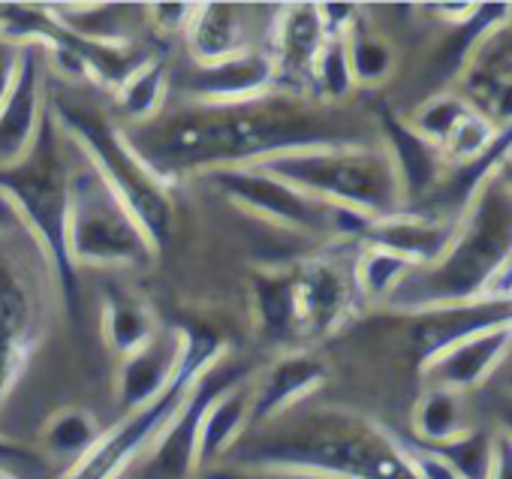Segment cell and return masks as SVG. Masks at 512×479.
Masks as SVG:
<instances>
[{
	"label": "cell",
	"mask_w": 512,
	"mask_h": 479,
	"mask_svg": "<svg viewBox=\"0 0 512 479\" xmlns=\"http://www.w3.org/2000/svg\"><path fill=\"white\" fill-rule=\"evenodd\" d=\"M142 163L169 187L229 166H253L290 151L365 145V127L341 106L269 94L238 106L184 103L148 124L124 127Z\"/></svg>",
	"instance_id": "6da1fadb"
},
{
	"label": "cell",
	"mask_w": 512,
	"mask_h": 479,
	"mask_svg": "<svg viewBox=\"0 0 512 479\" xmlns=\"http://www.w3.org/2000/svg\"><path fill=\"white\" fill-rule=\"evenodd\" d=\"M223 464L320 479H416L395 443V431L338 407L290 410L269 425L250 428Z\"/></svg>",
	"instance_id": "7a4b0ae2"
},
{
	"label": "cell",
	"mask_w": 512,
	"mask_h": 479,
	"mask_svg": "<svg viewBox=\"0 0 512 479\" xmlns=\"http://www.w3.org/2000/svg\"><path fill=\"white\" fill-rule=\"evenodd\" d=\"M512 263V190L494 175L470 193L455 217L452 242L428 269H413L386 308L422 314L491 296Z\"/></svg>",
	"instance_id": "3957f363"
},
{
	"label": "cell",
	"mask_w": 512,
	"mask_h": 479,
	"mask_svg": "<svg viewBox=\"0 0 512 479\" xmlns=\"http://www.w3.org/2000/svg\"><path fill=\"white\" fill-rule=\"evenodd\" d=\"M67 139L55 124L52 112L31 142V148L10 166H0V190L13 202L22 229L40 245L52 278L61 290L64 308L79 305V269L67 254V214H70V160L64 151Z\"/></svg>",
	"instance_id": "277c9868"
},
{
	"label": "cell",
	"mask_w": 512,
	"mask_h": 479,
	"mask_svg": "<svg viewBox=\"0 0 512 479\" xmlns=\"http://www.w3.org/2000/svg\"><path fill=\"white\" fill-rule=\"evenodd\" d=\"M49 112L55 124L61 127L64 139L76 145L85 163L133 214V220L145 232L148 245L157 257L169 242L172 220H175L172 187L163 184L142 163V157L127 142L124 127H118L103 112L79 106V103H67V100H55Z\"/></svg>",
	"instance_id": "5b68a950"
},
{
	"label": "cell",
	"mask_w": 512,
	"mask_h": 479,
	"mask_svg": "<svg viewBox=\"0 0 512 479\" xmlns=\"http://www.w3.org/2000/svg\"><path fill=\"white\" fill-rule=\"evenodd\" d=\"M253 166L266 169L269 175L326 205L353 211L365 220H377L404 208L395 166L380 142L305 148Z\"/></svg>",
	"instance_id": "8992f818"
},
{
	"label": "cell",
	"mask_w": 512,
	"mask_h": 479,
	"mask_svg": "<svg viewBox=\"0 0 512 479\" xmlns=\"http://www.w3.org/2000/svg\"><path fill=\"white\" fill-rule=\"evenodd\" d=\"M226 353H229V347L217 335H211L205 329H184V356H181V365H178L169 389L160 398H154L151 404L127 413L118 425L106 428L103 437L97 440V446L82 461L67 467V473L61 479H106L112 473H124L136 455L151 449V443L169 425V419L175 416V410L181 407V401L187 398L193 383Z\"/></svg>",
	"instance_id": "52a82bcc"
},
{
	"label": "cell",
	"mask_w": 512,
	"mask_h": 479,
	"mask_svg": "<svg viewBox=\"0 0 512 479\" xmlns=\"http://www.w3.org/2000/svg\"><path fill=\"white\" fill-rule=\"evenodd\" d=\"M67 254L76 269H133L154 257L133 214L88 163L70 172Z\"/></svg>",
	"instance_id": "ba28073f"
},
{
	"label": "cell",
	"mask_w": 512,
	"mask_h": 479,
	"mask_svg": "<svg viewBox=\"0 0 512 479\" xmlns=\"http://www.w3.org/2000/svg\"><path fill=\"white\" fill-rule=\"evenodd\" d=\"M208 178L217 193L223 199H229L235 208H241L244 214L281 226L287 232L296 235H323V238H353L365 232V226L371 220L326 205L302 190H296L293 184L269 175L260 166H229V169H214Z\"/></svg>",
	"instance_id": "9c48e42d"
},
{
	"label": "cell",
	"mask_w": 512,
	"mask_h": 479,
	"mask_svg": "<svg viewBox=\"0 0 512 479\" xmlns=\"http://www.w3.org/2000/svg\"><path fill=\"white\" fill-rule=\"evenodd\" d=\"M247 368L235 362L232 353H226L220 362H214L187 392V398L181 401V407L175 410V416L169 419V425L160 431V437L151 443V461L148 467L160 476V479H190L199 467H196V443H199V422L202 413L208 410V404L226 392L235 383H244Z\"/></svg>",
	"instance_id": "30bf717a"
},
{
	"label": "cell",
	"mask_w": 512,
	"mask_h": 479,
	"mask_svg": "<svg viewBox=\"0 0 512 479\" xmlns=\"http://www.w3.org/2000/svg\"><path fill=\"white\" fill-rule=\"evenodd\" d=\"M296 272V326L299 338H329L350 323L362 305L353 263H341L332 254L311 257Z\"/></svg>",
	"instance_id": "8fae6325"
},
{
	"label": "cell",
	"mask_w": 512,
	"mask_h": 479,
	"mask_svg": "<svg viewBox=\"0 0 512 479\" xmlns=\"http://www.w3.org/2000/svg\"><path fill=\"white\" fill-rule=\"evenodd\" d=\"M452 91L497 127H512V22L476 40Z\"/></svg>",
	"instance_id": "7c38bea8"
},
{
	"label": "cell",
	"mask_w": 512,
	"mask_h": 479,
	"mask_svg": "<svg viewBox=\"0 0 512 479\" xmlns=\"http://www.w3.org/2000/svg\"><path fill=\"white\" fill-rule=\"evenodd\" d=\"M37 308L25 275L0 248V410L22 380L37 347Z\"/></svg>",
	"instance_id": "4fadbf2b"
},
{
	"label": "cell",
	"mask_w": 512,
	"mask_h": 479,
	"mask_svg": "<svg viewBox=\"0 0 512 479\" xmlns=\"http://www.w3.org/2000/svg\"><path fill=\"white\" fill-rule=\"evenodd\" d=\"M184 91L199 106H238L278 94V73L269 52L244 49L217 64H193Z\"/></svg>",
	"instance_id": "5bb4252c"
},
{
	"label": "cell",
	"mask_w": 512,
	"mask_h": 479,
	"mask_svg": "<svg viewBox=\"0 0 512 479\" xmlns=\"http://www.w3.org/2000/svg\"><path fill=\"white\" fill-rule=\"evenodd\" d=\"M410 317H413L410 344L422 365L431 356L449 350L452 344H458L470 335L512 326V293H491V296H482L473 302L431 308V311L410 314Z\"/></svg>",
	"instance_id": "9a60e30c"
},
{
	"label": "cell",
	"mask_w": 512,
	"mask_h": 479,
	"mask_svg": "<svg viewBox=\"0 0 512 479\" xmlns=\"http://www.w3.org/2000/svg\"><path fill=\"white\" fill-rule=\"evenodd\" d=\"M326 31L317 4H287L272 25V64L278 73V94L311 97V73L320 49L326 46Z\"/></svg>",
	"instance_id": "2e32d148"
},
{
	"label": "cell",
	"mask_w": 512,
	"mask_h": 479,
	"mask_svg": "<svg viewBox=\"0 0 512 479\" xmlns=\"http://www.w3.org/2000/svg\"><path fill=\"white\" fill-rule=\"evenodd\" d=\"M452 229H455V220L449 217H440L434 211H419V208H401V211L371 220L362 232V245L383 248L407 260L413 269H428L449 248Z\"/></svg>",
	"instance_id": "e0dca14e"
},
{
	"label": "cell",
	"mask_w": 512,
	"mask_h": 479,
	"mask_svg": "<svg viewBox=\"0 0 512 479\" xmlns=\"http://www.w3.org/2000/svg\"><path fill=\"white\" fill-rule=\"evenodd\" d=\"M377 142L386 148L401 193H404V208H410V202L437 193L446 178H449V163L443 157V151L437 145H431L428 139H422L404 118L392 115V112H380L377 115Z\"/></svg>",
	"instance_id": "ac0fdd59"
},
{
	"label": "cell",
	"mask_w": 512,
	"mask_h": 479,
	"mask_svg": "<svg viewBox=\"0 0 512 479\" xmlns=\"http://www.w3.org/2000/svg\"><path fill=\"white\" fill-rule=\"evenodd\" d=\"M184 356V329H163L136 353L124 356L115 368V401L124 413H133L160 398Z\"/></svg>",
	"instance_id": "d6986e66"
},
{
	"label": "cell",
	"mask_w": 512,
	"mask_h": 479,
	"mask_svg": "<svg viewBox=\"0 0 512 479\" xmlns=\"http://www.w3.org/2000/svg\"><path fill=\"white\" fill-rule=\"evenodd\" d=\"M509 347H512V326L488 329L431 356L428 362L419 365V374L425 377L428 386H449L467 395L494 380Z\"/></svg>",
	"instance_id": "ffe728a7"
},
{
	"label": "cell",
	"mask_w": 512,
	"mask_h": 479,
	"mask_svg": "<svg viewBox=\"0 0 512 479\" xmlns=\"http://www.w3.org/2000/svg\"><path fill=\"white\" fill-rule=\"evenodd\" d=\"M46 64H49L46 46L28 43L16 85L7 94V100L0 103V166L16 163L31 148L46 118V100H43Z\"/></svg>",
	"instance_id": "44dd1931"
},
{
	"label": "cell",
	"mask_w": 512,
	"mask_h": 479,
	"mask_svg": "<svg viewBox=\"0 0 512 479\" xmlns=\"http://www.w3.org/2000/svg\"><path fill=\"white\" fill-rule=\"evenodd\" d=\"M329 380V368L311 353H287L272 362L250 386V428L269 425L302 401H308Z\"/></svg>",
	"instance_id": "7402d4cb"
},
{
	"label": "cell",
	"mask_w": 512,
	"mask_h": 479,
	"mask_svg": "<svg viewBox=\"0 0 512 479\" xmlns=\"http://www.w3.org/2000/svg\"><path fill=\"white\" fill-rule=\"evenodd\" d=\"M253 326L266 341L287 344L299 338L296 326V272L293 269H256L250 275Z\"/></svg>",
	"instance_id": "603a6c76"
},
{
	"label": "cell",
	"mask_w": 512,
	"mask_h": 479,
	"mask_svg": "<svg viewBox=\"0 0 512 479\" xmlns=\"http://www.w3.org/2000/svg\"><path fill=\"white\" fill-rule=\"evenodd\" d=\"M247 431H250V389L235 383L226 392H220L202 413L196 467L205 470L223 464Z\"/></svg>",
	"instance_id": "cb8c5ba5"
},
{
	"label": "cell",
	"mask_w": 512,
	"mask_h": 479,
	"mask_svg": "<svg viewBox=\"0 0 512 479\" xmlns=\"http://www.w3.org/2000/svg\"><path fill=\"white\" fill-rule=\"evenodd\" d=\"M100 326H103L106 347L118 359L142 350L160 332V323H157L151 302H145L139 293H133L127 287H109L103 293Z\"/></svg>",
	"instance_id": "d4e9b609"
},
{
	"label": "cell",
	"mask_w": 512,
	"mask_h": 479,
	"mask_svg": "<svg viewBox=\"0 0 512 479\" xmlns=\"http://www.w3.org/2000/svg\"><path fill=\"white\" fill-rule=\"evenodd\" d=\"M193 64H217L247 49L244 10L238 4H196L184 34Z\"/></svg>",
	"instance_id": "484cf974"
},
{
	"label": "cell",
	"mask_w": 512,
	"mask_h": 479,
	"mask_svg": "<svg viewBox=\"0 0 512 479\" xmlns=\"http://www.w3.org/2000/svg\"><path fill=\"white\" fill-rule=\"evenodd\" d=\"M473 428L467 395L449 386H425V392L416 398L410 413V431L413 440L425 446H446L458 437H464Z\"/></svg>",
	"instance_id": "4316f807"
},
{
	"label": "cell",
	"mask_w": 512,
	"mask_h": 479,
	"mask_svg": "<svg viewBox=\"0 0 512 479\" xmlns=\"http://www.w3.org/2000/svg\"><path fill=\"white\" fill-rule=\"evenodd\" d=\"M103 425L100 419L88 410V407H61L55 410L43 428H40V446L46 449V455H52L55 461H64L67 467H73L76 461H82L97 440L103 437Z\"/></svg>",
	"instance_id": "83f0119b"
},
{
	"label": "cell",
	"mask_w": 512,
	"mask_h": 479,
	"mask_svg": "<svg viewBox=\"0 0 512 479\" xmlns=\"http://www.w3.org/2000/svg\"><path fill=\"white\" fill-rule=\"evenodd\" d=\"M46 16L67 34L88 43H130V7L121 4H46Z\"/></svg>",
	"instance_id": "f1b7e54d"
},
{
	"label": "cell",
	"mask_w": 512,
	"mask_h": 479,
	"mask_svg": "<svg viewBox=\"0 0 512 479\" xmlns=\"http://www.w3.org/2000/svg\"><path fill=\"white\" fill-rule=\"evenodd\" d=\"M169 88H172V76L166 64L160 58H148L124 79V85L112 97L118 103V112L130 121V127H136L154 121L166 109Z\"/></svg>",
	"instance_id": "f546056e"
},
{
	"label": "cell",
	"mask_w": 512,
	"mask_h": 479,
	"mask_svg": "<svg viewBox=\"0 0 512 479\" xmlns=\"http://www.w3.org/2000/svg\"><path fill=\"white\" fill-rule=\"evenodd\" d=\"M344 40H347V58H350L356 88H380L395 76L398 52L392 40L374 31L371 25H365V19Z\"/></svg>",
	"instance_id": "4dcf8cb0"
},
{
	"label": "cell",
	"mask_w": 512,
	"mask_h": 479,
	"mask_svg": "<svg viewBox=\"0 0 512 479\" xmlns=\"http://www.w3.org/2000/svg\"><path fill=\"white\" fill-rule=\"evenodd\" d=\"M410 272L413 266L407 260L371 245H362L353 260V281L365 305H389Z\"/></svg>",
	"instance_id": "1f68e13d"
},
{
	"label": "cell",
	"mask_w": 512,
	"mask_h": 479,
	"mask_svg": "<svg viewBox=\"0 0 512 479\" xmlns=\"http://www.w3.org/2000/svg\"><path fill=\"white\" fill-rule=\"evenodd\" d=\"M353 91H356V82H353V70L347 58V40L329 37L311 73V97L323 106H341L353 97Z\"/></svg>",
	"instance_id": "d6a6232c"
},
{
	"label": "cell",
	"mask_w": 512,
	"mask_h": 479,
	"mask_svg": "<svg viewBox=\"0 0 512 479\" xmlns=\"http://www.w3.org/2000/svg\"><path fill=\"white\" fill-rule=\"evenodd\" d=\"M470 109H473V106H470L458 91L446 88V91H437V94L425 97L410 115H404V121H407L422 139H428L431 145L443 148V142L452 136V130L461 124V118H464Z\"/></svg>",
	"instance_id": "836d02e7"
},
{
	"label": "cell",
	"mask_w": 512,
	"mask_h": 479,
	"mask_svg": "<svg viewBox=\"0 0 512 479\" xmlns=\"http://www.w3.org/2000/svg\"><path fill=\"white\" fill-rule=\"evenodd\" d=\"M440 449L452 467L458 470L461 479H485L488 476V461H491V434L470 428L464 437L446 443V446H434Z\"/></svg>",
	"instance_id": "e575fe53"
},
{
	"label": "cell",
	"mask_w": 512,
	"mask_h": 479,
	"mask_svg": "<svg viewBox=\"0 0 512 479\" xmlns=\"http://www.w3.org/2000/svg\"><path fill=\"white\" fill-rule=\"evenodd\" d=\"M395 443H398V449H401V455H404V461L416 479H461L458 470L452 467V461L440 449L425 446V443L404 437V434H395Z\"/></svg>",
	"instance_id": "d590c367"
},
{
	"label": "cell",
	"mask_w": 512,
	"mask_h": 479,
	"mask_svg": "<svg viewBox=\"0 0 512 479\" xmlns=\"http://www.w3.org/2000/svg\"><path fill=\"white\" fill-rule=\"evenodd\" d=\"M193 10H196V4H169V0H163V4H148L145 7V25L160 40L184 37L190 28Z\"/></svg>",
	"instance_id": "8d00e7d4"
},
{
	"label": "cell",
	"mask_w": 512,
	"mask_h": 479,
	"mask_svg": "<svg viewBox=\"0 0 512 479\" xmlns=\"http://www.w3.org/2000/svg\"><path fill=\"white\" fill-rule=\"evenodd\" d=\"M25 52H28V43L25 40L0 31V103L7 100V94L16 85V76L22 70Z\"/></svg>",
	"instance_id": "74e56055"
},
{
	"label": "cell",
	"mask_w": 512,
	"mask_h": 479,
	"mask_svg": "<svg viewBox=\"0 0 512 479\" xmlns=\"http://www.w3.org/2000/svg\"><path fill=\"white\" fill-rule=\"evenodd\" d=\"M326 37H347L362 22V7L356 4H317Z\"/></svg>",
	"instance_id": "f35d334b"
},
{
	"label": "cell",
	"mask_w": 512,
	"mask_h": 479,
	"mask_svg": "<svg viewBox=\"0 0 512 479\" xmlns=\"http://www.w3.org/2000/svg\"><path fill=\"white\" fill-rule=\"evenodd\" d=\"M485 479H512V428L500 425L491 434V461Z\"/></svg>",
	"instance_id": "ab89813d"
},
{
	"label": "cell",
	"mask_w": 512,
	"mask_h": 479,
	"mask_svg": "<svg viewBox=\"0 0 512 479\" xmlns=\"http://www.w3.org/2000/svg\"><path fill=\"white\" fill-rule=\"evenodd\" d=\"M208 479H320V476H308V473H290V470H256V467H211Z\"/></svg>",
	"instance_id": "60d3db41"
},
{
	"label": "cell",
	"mask_w": 512,
	"mask_h": 479,
	"mask_svg": "<svg viewBox=\"0 0 512 479\" xmlns=\"http://www.w3.org/2000/svg\"><path fill=\"white\" fill-rule=\"evenodd\" d=\"M31 464V461H37V452L34 449H28V446H22L19 440H13V437H4L0 434V467H10V464Z\"/></svg>",
	"instance_id": "b9f144b4"
},
{
	"label": "cell",
	"mask_w": 512,
	"mask_h": 479,
	"mask_svg": "<svg viewBox=\"0 0 512 479\" xmlns=\"http://www.w3.org/2000/svg\"><path fill=\"white\" fill-rule=\"evenodd\" d=\"M428 13L443 16V22L449 25H467L476 16V4H434L428 7Z\"/></svg>",
	"instance_id": "7bdbcfd3"
},
{
	"label": "cell",
	"mask_w": 512,
	"mask_h": 479,
	"mask_svg": "<svg viewBox=\"0 0 512 479\" xmlns=\"http://www.w3.org/2000/svg\"><path fill=\"white\" fill-rule=\"evenodd\" d=\"M13 229H22V220L13 208V202L7 199V193L0 190V235L4 232H13Z\"/></svg>",
	"instance_id": "ee69618b"
},
{
	"label": "cell",
	"mask_w": 512,
	"mask_h": 479,
	"mask_svg": "<svg viewBox=\"0 0 512 479\" xmlns=\"http://www.w3.org/2000/svg\"><path fill=\"white\" fill-rule=\"evenodd\" d=\"M494 380H500V386H503L506 392H512V347H509V353H506L500 371L494 374Z\"/></svg>",
	"instance_id": "f6af8a7d"
},
{
	"label": "cell",
	"mask_w": 512,
	"mask_h": 479,
	"mask_svg": "<svg viewBox=\"0 0 512 479\" xmlns=\"http://www.w3.org/2000/svg\"><path fill=\"white\" fill-rule=\"evenodd\" d=\"M494 175H497V178L512 190V154H503V160L494 166Z\"/></svg>",
	"instance_id": "bcb514c9"
},
{
	"label": "cell",
	"mask_w": 512,
	"mask_h": 479,
	"mask_svg": "<svg viewBox=\"0 0 512 479\" xmlns=\"http://www.w3.org/2000/svg\"><path fill=\"white\" fill-rule=\"evenodd\" d=\"M509 290H512V263H509V269H506V275L500 278V284H497L494 293H509Z\"/></svg>",
	"instance_id": "7dc6e473"
},
{
	"label": "cell",
	"mask_w": 512,
	"mask_h": 479,
	"mask_svg": "<svg viewBox=\"0 0 512 479\" xmlns=\"http://www.w3.org/2000/svg\"><path fill=\"white\" fill-rule=\"evenodd\" d=\"M0 479H19L10 467H0Z\"/></svg>",
	"instance_id": "c3c4849f"
},
{
	"label": "cell",
	"mask_w": 512,
	"mask_h": 479,
	"mask_svg": "<svg viewBox=\"0 0 512 479\" xmlns=\"http://www.w3.org/2000/svg\"><path fill=\"white\" fill-rule=\"evenodd\" d=\"M106 479H130V476H127V470H124V473H112V476H106Z\"/></svg>",
	"instance_id": "681fc988"
},
{
	"label": "cell",
	"mask_w": 512,
	"mask_h": 479,
	"mask_svg": "<svg viewBox=\"0 0 512 479\" xmlns=\"http://www.w3.org/2000/svg\"><path fill=\"white\" fill-rule=\"evenodd\" d=\"M509 154H512V148H509Z\"/></svg>",
	"instance_id": "f907efd6"
}]
</instances>
